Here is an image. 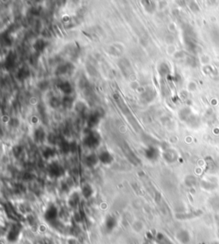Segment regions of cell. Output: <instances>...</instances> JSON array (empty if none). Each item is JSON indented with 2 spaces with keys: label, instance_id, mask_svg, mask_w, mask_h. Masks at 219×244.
<instances>
[{
  "label": "cell",
  "instance_id": "cell-8",
  "mask_svg": "<svg viewBox=\"0 0 219 244\" xmlns=\"http://www.w3.org/2000/svg\"><path fill=\"white\" fill-rule=\"evenodd\" d=\"M99 160H98V156L96 155L95 154H90L87 156H86L84 162H85L86 166L89 168H93L95 166H97V164L98 163Z\"/></svg>",
  "mask_w": 219,
  "mask_h": 244
},
{
  "label": "cell",
  "instance_id": "cell-7",
  "mask_svg": "<svg viewBox=\"0 0 219 244\" xmlns=\"http://www.w3.org/2000/svg\"><path fill=\"white\" fill-rule=\"evenodd\" d=\"M20 232H21V229H20V227L18 225L14 226L12 229L9 231V233H8V236H7L8 241L11 242V243L16 242L17 239L19 238Z\"/></svg>",
  "mask_w": 219,
  "mask_h": 244
},
{
  "label": "cell",
  "instance_id": "cell-14",
  "mask_svg": "<svg viewBox=\"0 0 219 244\" xmlns=\"http://www.w3.org/2000/svg\"><path fill=\"white\" fill-rule=\"evenodd\" d=\"M59 148L62 154H69L71 152V143H69L65 139H61L59 141Z\"/></svg>",
  "mask_w": 219,
  "mask_h": 244
},
{
  "label": "cell",
  "instance_id": "cell-4",
  "mask_svg": "<svg viewBox=\"0 0 219 244\" xmlns=\"http://www.w3.org/2000/svg\"><path fill=\"white\" fill-rule=\"evenodd\" d=\"M100 117H101V114H98V112H94V113H92L88 115L87 117V126L88 128H93L97 125L99 122V120H100Z\"/></svg>",
  "mask_w": 219,
  "mask_h": 244
},
{
  "label": "cell",
  "instance_id": "cell-23",
  "mask_svg": "<svg viewBox=\"0 0 219 244\" xmlns=\"http://www.w3.org/2000/svg\"><path fill=\"white\" fill-rule=\"evenodd\" d=\"M48 86V83L46 81H42L39 85V87L41 89V90H46Z\"/></svg>",
  "mask_w": 219,
  "mask_h": 244
},
{
  "label": "cell",
  "instance_id": "cell-19",
  "mask_svg": "<svg viewBox=\"0 0 219 244\" xmlns=\"http://www.w3.org/2000/svg\"><path fill=\"white\" fill-rule=\"evenodd\" d=\"M74 104V98L70 96H64L62 99V105L65 109H71Z\"/></svg>",
  "mask_w": 219,
  "mask_h": 244
},
{
  "label": "cell",
  "instance_id": "cell-20",
  "mask_svg": "<svg viewBox=\"0 0 219 244\" xmlns=\"http://www.w3.org/2000/svg\"><path fill=\"white\" fill-rule=\"evenodd\" d=\"M49 104H50V106L51 108L57 109L60 105H62V100H60L59 98H57V97H52L50 99V101H49Z\"/></svg>",
  "mask_w": 219,
  "mask_h": 244
},
{
  "label": "cell",
  "instance_id": "cell-15",
  "mask_svg": "<svg viewBox=\"0 0 219 244\" xmlns=\"http://www.w3.org/2000/svg\"><path fill=\"white\" fill-rule=\"evenodd\" d=\"M57 154V151L54 148L51 147H46L42 151V156L46 160H50L51 158L54 157Z\"/></svg>",
  "mask_w": 219,
  "mask_h": 244
},
{
  "label": "cell",
  "instance_id": "cell-17",
  "mask_svg": "<svg viewBox=\"0 0 219 244\" xmlns=\"http://www.w3.org/2000/svg\"><path fill=\"white\" fill-rule=\"evenodd\" d=\"M80 201V195L78 193H73L72 195L69 196V205L70 206V208H76L77 205L79 204Z\"/></svg>",
  "mask_w": 219,
  "mask_h": 244
},
{
  "label": "cell",
  "instance_id": "cell-5",
  "mask_svg": "<svg viewBox=\"0 0 219 244\" xmlns=\"http://www.w3.org/2000/svg\"><path fill=\"white\" fill-rule=\"evenodd\" d=\"M117 219L114 216H111V215L107 216V218L105 219V231L107 232L113 231L115 230V228L117 227Z\"/></svg>",
  "mask_w": 219,
  "mask_h": 244
},
{
  "label": "cell",
  "instance_id": "cell-21",
  "mask_svg": "<svg viewBox=\"0 0 219 244\" xmlns=\"http://www.w3.org/2000/svg\"><path fill=\"white\" fill-rule=\"evenodd\" d=\"M177 237H178L179 241L183 243H186L189 242V235L187 231H182L179 232L178 235H177Z\"/></svg>",
  "mask_w": 219,
  "mask_h": 244
},
{
  "label": "cell",
  "instance_id": "cell-2",
  "mask_svg": "<svg viewBox=\"0 0 219 244\" xmlns=\"http://www.w3.org/2000/svg\"><path fill=\"white\" fill-rule=\"evenodd\" d=\"M47 172L51 178H61L62 176H63L65 171H64V168L62 167V166L60 165L58 162L53 161L48 165Z\"/></svg>",
  "mask_w": 219,
  "mask_h": 244
},
{
  "label": "cell",
  "instance_id": "cell-9",
  "mask_svg": "<svg viewBox=\"0 0 219 244\" xmlns=\"http://www.w3.org/2000/svg\"><path fill=\"white\" fill-rule=\"evenodd\" d=\"M158 149L157 148L152 146H150L147 148L145 150V156L146 159H148L149 160H155L158 157Z\"/></svg>",
  "mask_w": 219,
  "mask_h": 244
},
{
  "label": "cell",
  "instance_id": "cell-18",
  "mask_svg": "<svg viewBox=\"0 0 219 244\" xmlns=\"http://www.w3.org/2000/svg\"><path fill=\"white\" fill-rule=\"evenodd\" d=\"M30 75V72L28 70V68L27 67H22L19 69L18 73H17V78L20 80H24L27 78H28Z\"/></svg>",
  "mask_w": 219,
  "mask_h": 244
},
{
  "label": "cell",
  "instance_id": "cell-11",
  "mask_svg": "<svg viewBox=\"0 0 219 244\" xmlns=\"http://www.w3.org/2000/svg\"><path fill=\"white\" fill-rule=\"evenodd\" d=\"M58 88L60 89L62 92L65 94V96H69V94L72 93L73 88L71 84L69 81H62L58 84Z\"/></svg>",
  "mask_w": 219,
  "mask_h": 244
},
{
  "label": "cell",
  "instance_id": "cell-12",
  "mask_svg": "<svg viewBox=\"0 0 219 244\" xmlns=\"http://www.w3.org/2000/svg\"><path fill=\"white\" fill-rule=\"evenodd\" d=\"M73 69V65L71 63H65L58 67L56 70V74L57 75H62L65 73H69Z\"/></svg>",
  "mask_w": 219,
  "mask_h": 244
},
{
  "label": "cell",
  "instance_id": "cell-6",
  "mask_svg": "<svg viewBox=\"0 0 219 244\" xmlns=\"http://www.w3.org/2000/svg\"><path fill=\"white\" fill-rule=\"evenodd\" d=\"M98 156L99 161L101 163L105 164V165H109L110 163H112V161L114 160L113 156L111 155V154L110 153L109 151H107V150L101 151Z\"/></svg>",
  "mask_w": 219,
  "mask_h": 244
},
{
  "label": "cell",
  "instance_id": "cell-22",
  "mask_svg": "<svg viewBox=\"0 0 219 244\" xmlns=\"http://www.w3.org/2000/svg\"><path fill=\"white\" fill-rule=\"evenodd\" d=\"M22 152V147H15L13 149V153L15 154V156H17L19 154H21Z\"/></svg>",
  "mask_w": 219,
  "mask_h": 244
},
{
  "label": "cell",
  "instance_id": "cell-24",
  "mask_svg": "<svg viewBox=\"0 0 219 244\" xmlns=\"http://www.w3.org/2000/svg\"><path fill=\"white\" fill-rule=\"evenodd\" d=\"M48 139H49V141H50V143H51V144H55V143H56V140H57V137H56V136H54L53 134H51L50 136H49Z\"/></svg>",
  "mask_w": 219,
  "mask_h": 244
},
{
  "label": "cell",
  "instance_id": "cell-1",
  "mask_svg": "<svg viewBox=\"0 0 219 244\" xmlns=\"http://www.w3.org/2000/svg\"><path fill=\"white\" fill-rule=\"evenodd\" d=\"M100 136L95 132H89L83 138V144L88 148H96L100 144Z\"/></svg>",
  "mask_w": 219,
  "mask_h": 244
},
{
  "label": "cell",
  "instance_id": "cell-13",
  "mask_svg": "<svg viewBox=\"0 0 219 244\" xmlns=\"http://www.w3.org/2000/svg\"><path fill=\"white\" fill-rule=\"evenodd\" d=\"M81 195L86 199L91 198L93 196V187L90 184H88V183L84 184L82 186V188H81Z\"/></svg>",
  "mask_w": 219,
  "mask_h": 244
},
{
  "label": "cell",
  "instance_id": "cell-3",
  "mask_svg": "<svg viewBox=\"0 0 219 244\" xmlns=\"http://www.w3.org/2000/svg\"><path fill=\"white\" fill-rule=\"evenodd\" d=\"M58 214H59V213H58V210L57 207L54 206V205H51L46 210L44 217H45V220H46L47 222L52 223V222H55L56 220H58Z\"/></svg>",
  "mask_w": 219,
  "mask_h": 244
},
{
  "label": "cell",
  "instance_id": "cell-16",
  "mask_svg": "<svg viewBox=\"0 0 219 244\" xmlns=\"http://www.w3.org/2000/svg\"><path fill=\"white\" fill-rule=\"evenodd\" d=\"M46 46H47V43L46 41H44L43 39H38L34 44V49H35L37 53L43 52Z\"/></svg>",
  "mask_w": 219,
  "mask_h": 244
},
{
  "label": "cell",
  "instance_id": "cell-10",
  "mask_svg": "<svg viewBox=\"0 0 219 244\" xmlns=\"http://www.w3.org/2000/svg\"><path fill=\"white\" fill-rule=\"evenodd\" d=\"M46 139V132L42 127H38L34 132V140L38 144H42Z\"/></svg>",
  "mask_w": 219,
  "mask_h": 244
}]
</instances>
